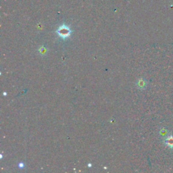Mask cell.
<instances>
[{"mask_svg":"<svg viewBox=\"0 0 173 173\" xmlns=\"http://www.w3.org/2000/svg\"><path fill=\"white\" fill-rule=\"evenodd\" d=\"M57 33L59 35V37H61L62 39H65L70 36L71 31L67 26L62 25V26L60 27L58 30H57Z\"/></svg>","mask_w":173,"mask_h":173,"instance_id":"obj_1","label":"cell"},{"mask_svg":"<svg viewBox=\"0 0 173 173\" xmlns=\"http://www.w3.org/2000/svg\"><path fill=\"white\" fill-rule=\"evenodd\" d=\"M164 144L168 147L173 148V135H168L166 137V138L164 139Z\"/></svg>","mask_w":173,"mask_h":173,"instance_id":"obj_2","label":"cell"},{"mask_svg":"<svg viewBox=\"0 0 173 173\" xmlns=\"http://www.w3.org/2000/svg\"><path fill=\"white\" fill-rule=\"evenodd\" d=\"M136 85H137V88H139V89H145V88H146L147 82L144 79H140L137 81Z\"/></svg>","mask_w":173,"mask_h":173,"instance_id":"obj_3","label":"cell"},{"mask_svg":"<svg viewBox=\"0 0 173 173\" xmlns=\"http://www.w3.org/2000/svg\"><path fill=\"white\" fill-rule=\"evenodd\" d=\"M39 53L42 55H45L47 53V48H45L44 46H42V48H39Z\"/></svg>","mask_w":173,"mask_h":173,"instance_id":"obj_4","label":"cell"},{"mask_svg":"<svg viewBox=\"0 0 173 173\" xmlns=\"http://www.w3.org/2000/svg\"><path fill=\"white\" fill-rule=\"evenodd\" d=\"M18 166L20 167V168H23V167H24V164L23 163V162H20V164H19V165H18Z\"/></svg>","mask_w":173,"mask_h":173,"instance_id":"obj_5","label":"cell"}]
</instances>
